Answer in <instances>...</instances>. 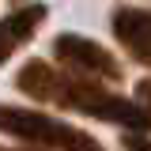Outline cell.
Segmentation results:
<instances>
[{
	"instance_id": "obj_3",
	"label": "cell",
	"mask_w": 151,
	"mask_h": 151,
	"mask_svg": "<svg viewBox=\"0 0 151 151\" xmlns=\"http://www.w3.org/2000/svg\"><path fill=\"white\" fill-rule=\"evenodd\" d=\"M53 57H57V64H64V68L76 72V76H87V79H110V83L121 79L117 57H113L106 45H98L94 38L57 34L53 38Z\"/></svg>"
},
{
	"instance_id": "obj_5",
	"label": "cell",
	"mask_w": 151,
	"mask_h": 151,
	"mask_svg": "<svg viewBox=\"0 0 151 151\" xmlns=\"http://www.w3.org/2000/svg\"><path fill=\"white\" fill-rule=\"evenodd\" d=\"M45 15H49L45 4H19L15 12H8L0 19V64L15 53L19 45H27L34 38V30L45 23Z\"/></svg>"
},
{
	"instance_id": "obj_9",
	"label": "cell",
	"mask_w": 151,
	"mask_h": 151,
	"mask_svg": "<svg viewBox=\"0 0 151 151\" xmlns=\"http://www.w3.org/2000/svg\"><path fill=\"white\" fill-rule=\"evenodd\" d=\"M12 4H15V8H19V4H27V0H12Z\"/></svg>"
},
{
	"instance_id": "obj_1",
	"label": "cell",
	"mask_w": 151,
	"mask_h": 151,
	"mask_svg": "<svg viewBox=\"0 0 151 151\" xmlns=\"http://www.w3.org/2000/svg\"><path fill=\"white\" fill-rule=\"evenodd\" d=\"M15 87L23 94L38 98V102H53L60 110L87 113V117H98V121L121 125V129H129V132H147L151 129V110L144 102L121 98V94L98 87L87 76L49 68L45 60H27L19 68V76H15Z\"/></svg>"
},
{
	"instance_id": "obj_4",
	"label": "cell",
	"mask_w": 151,
	"mask_h": 151,
	"mask_svg": "<svg viewBox=\"0 0 151 151\" xmlns=\"http://www.w3.org/2000/svg\"><path fill=\"white\" fill-rule=\"evenodd\" d=\"M113 38L140 64L151 68V12L147 8H117L113 12Z\"/></svg>"
},
{
	"instance_id": "obj_7",
	"label": "cell",
	"mask_w": 151,
	"mask_h": 151,
	"mask_svg": "<svg viewBox=\"0 0 151 151\" xmlns=\"http://www.w3.org/2000/svg\"><path fill=\"white\" fill-rule=\"evenodd\" d=\"M136 102H144L151 110V79H140V83H136Z\"/></svg>"
},
{
	"instance_id": "obj_2",
	"label": "cell",
	"mask_w": 151,
	"mask_h": 151,
	"mask_svg": "<svg viewBox=\"0 0 151 151\" xmlns=\"http://www.w3.org/2000/svg\"><path fill=\"white\" fill-rule=\"evenodd\" d=\"M0 132L42 151H106L91 132L76 129L68 121H57L42 110H23V106H0Z\"/></svg>"
},
{
	"instance_id": "obj_8",
	"label": "cell",
	"mask_w": 151,
	"mask_h": 151,
	"mask_svg": "<svg viewBox=\"0 0 151 151\" xmlns=\"http://www.w3.org/2000/svg\"><path fill=\"white\" fill-rule=\"evenodd\" d=\"M0 151H8V147H0ZM19 151H42V147H19Z\"/></svg>"
},
{
	"instance_id": "obj_6",
	"label": "cell",
	"mask_w": 151,
	"mask_h": 151,
	"mask_svg": "<svg viewBox=\"0 0 151 151\" xmlns=\"http://www.w3.org/2000/svg\"><path fill=\"white\" fill-rule=\"evenodd\" d=\"M121 144H125V151H151V136L147 132H125Z\"/></svg>"
}]
</instances>
